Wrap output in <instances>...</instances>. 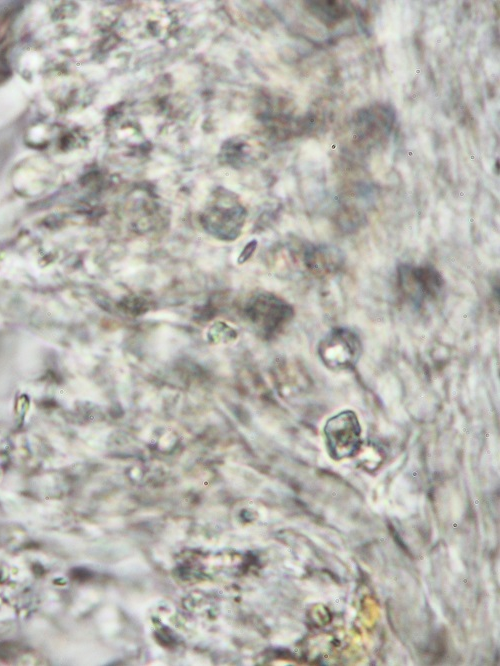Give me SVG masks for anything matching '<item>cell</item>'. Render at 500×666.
<instances>
[{
	"mask_svg": "<svg viewBox=\"0 0 500 666\" xmlns=\"http://www.w3.org/2000/svg\"><path fill=\"white\" fill-rule=\"evenodd\" d=\"M307 268L316 276L335 273L344 263L342 252L331 245H314L305 253Z\"/></svg>",
	"mask_w": 500,
	"mask_h": 666,
	"instance_id": "277c9868",
	"label": "cell"
},
{
	"mask_svg": "<svg viewBox=\"0 0 500 666\" xmlns=\"http://www.w3.org/2000/svg\"><path fill=\"white\" fill-rule=\"evenodd\" d=\"M327 450L334 460L355 456L361 448V424L353 410L331 416L323 428Z\"/></svg>",
	"mask_w": 500,
	"mask_h": 666,
	"instance_id": "7a4b0ae2",
	"label": "cell"
},
{
	"mask_svg": "<svg viewBox=\"0 0 500 666\" xmlns=\"http://www.w3.org/2000/svg\"><path fill=\"white\" fill-rule=\"evenodd\" d=\"M397 279L403 294L414 303L436 298L444 285L442 275L432 265L401 264Z\"/></svg>",
	"mask_w": 500,
	"mask_h": 666,
	"instance_id": "3957f363",
	"label": "cell"
},
{
	"mask_svg": "<svg viewBox=\"0 0 500 666\" xmlns=\"http://www.w3.org/2000/svg\"><path fill=\"white\" fill-rule=\"evenodd\" d=\"M362 351L359 335L347 327L333 328L319 341L317 347L321 362L332 371L353 369L360 360Z\"/></svg>",
	"mask_w": 500,
	"mask_h": 666,
	"instance_id": "6da1fadb",
	"label": "cell"
}]
</instances>
